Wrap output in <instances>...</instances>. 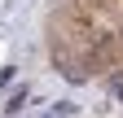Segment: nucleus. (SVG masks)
Returning a JSON list of instances; mask_svg holds the SVG:
<instances>
[{
    "mask_svg": "<svg viewBox=\"0 0 123 118\" xmlns=\"http://www.w3.org/2000/svg\"><path fill=\"white\" fill-rule=\"evenodd\" d=\"M114 96H119V101H123V79H119V83H114Z\"/></svg>",
    "mask_w": 123,
    "mask_h": 118,
    "instance_id": "1",
    "label": "nucleus"
}]
</instances>
